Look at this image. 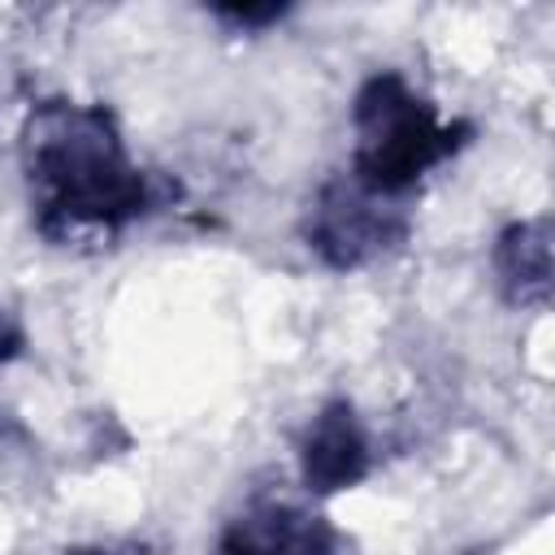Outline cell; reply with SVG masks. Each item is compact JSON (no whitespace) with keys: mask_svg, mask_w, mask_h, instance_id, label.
I'll list each match as a JSON object with an SVG mask.
<instances>
[{"mask_svg":"<svg viewBox=\"0 0 555 555\" xmlns=\"http://www.w3.org/2000/svg\"><path fill=\"white\" fill-rule=\"evenodd\" d=\"M356 152H351V182L373 199L408 195L434 165L455 156L464 143V126H451L425 104L399 74H373L351 104Z\"/></svg>","mask_w":555,"mask_h":555,"instance_id":"cell-2","label":"cell"},{"mask_svg":"<svg viewBox=\"0 0 555 555\" xmlns=\"http://www.w3.org/2000/svg\"><path fill=\"white\" fill-rule=\"evenodd\" d=\"M26 173L48 234L117 230L147 208V178L126 156L113 117L87 104L39 108L26 130Z\"/></svg>","mask_w":555,"mask_h":555,"instance_id":"cell-1","label":"cell"},{"mask_svg":"<svg viewBox=\"0 0 555 555\" xmlns=\"http://www.w3.org/2000/svg\"><path fill=\"white\" fill-rule=\"evenodd\" d=\"M308 238L330 264L356 269V264L373 260L377 251H386V243L399 238V221L390 217V208H382V199L364 195L347 178V182H334L321 191V199L312 208Z\"/></svg>","mask_w":555,"mask_h":555,"instance_id":"cell-3","label":"cell"},{"mask_svg":"<svg viewBox=\"0 0 555 555\" xmlns=\"http://www.w3.org/2000/svg\"><path fill=\"white\" fill-rule=\"evenodd\" d=\"M221 555H334V529L295 503H256L221 533Z\"/></svg>","mask_w":555,"mask_h":555,"instance_id":"cell-5","label":"cell"},{"mask_svg":"<svg viewBox=\"0 0 555 555\" xmlns=\"http://www.w3.org/2000/svg\"><path fill=\"white\" fill-rule=\"evenodd\" d=\"M499 273L520 299L546 295V286H551V234H546V221H520V225H512L503 234Z\"/></svg>","mask_w":555,"mask_h":555,"instance_id":"cell-6","label":"cell"},{"mask_svg":"<svg viewBox=\"0 0 555 555\" xmlns=\"http://www.w3.org/2000/svg\"><path fill=\"white\" fill-rule=\"evenodd\" d=\"M299 473L312 494H338L351 490L369 473V438L351 412V403H325L304 438H299Z\"/></svg>","mask_w":555,"mask_h":555,"instance_id":"cell-4","label":"cell"}]
</instances>
